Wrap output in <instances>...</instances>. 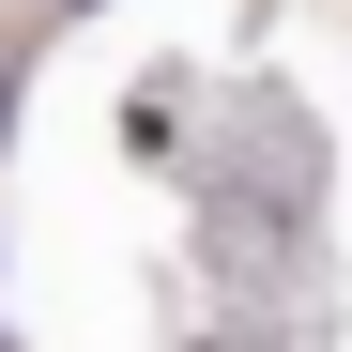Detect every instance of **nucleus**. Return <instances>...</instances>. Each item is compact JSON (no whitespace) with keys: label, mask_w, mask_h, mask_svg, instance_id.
I'll list each match as a JSON object with an SVG mask.
<instances>
[{"label":"nucleus","mask_w":352,"mask_h":352,"mask_svg":"<svg viewBox=\"0 0 352 352\" xmlns=\"http://www.w3.org/2000/svg\"><path fill=\"white\" fill-rule=\"evenodd\" d=\"M0 123H16V62H0Z\"/></svg>","instance_id":"f257e3e1"},{"label":"nucleus","mask_w":352,"mask_h":352,"mask_svg":"<svg viewBox=\"0 0 352 352\" xmlns=\"http://www.w3.org/2000/svg\"><path fill=\"white\" fill-rule=\"evenodd\" d=\"M62 16H92V0H62Z\"/></svg>","instance_id":"f03ea898"}]
</instances>
